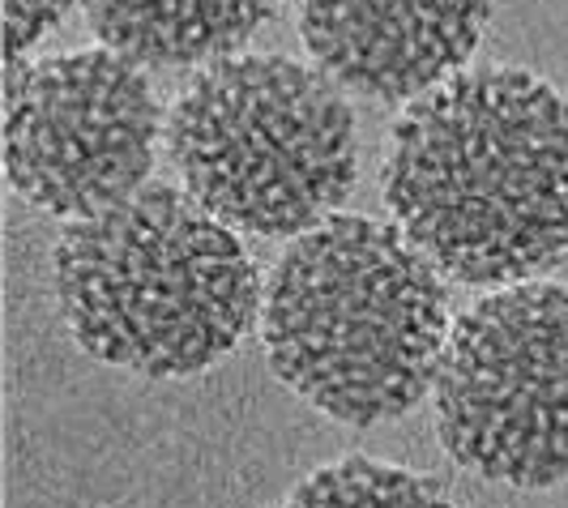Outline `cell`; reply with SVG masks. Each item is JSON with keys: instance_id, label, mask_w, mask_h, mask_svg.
<instances>
[{"instance_id": "obj_5", "label": "cell", "mask_w": 568, "mask_h": 508, "mask_svg": "<svg viewBox=\"0 0 568 508\" xmlns=\"http://www.w3.org/2000/svg\"><path fill=\"white\" fill-rule=\"evenodd\" d=\"M436 436L462 470L539 491L568 479V286L513 283L449 329Z\"/></svg>"}, {"instance_id": "obj_8", "label": "cell", "mask_w": 568, "mask_h": 508, "mask_svg": "<svg viewBox=\"0 0 568 508\" xmlns=\"http://www.w3.org/2000/svg\"><path fill=\"white\" fill-rule=\"evenodd\" d=\"M90 30L145 69L231 57L274 18L278 0H78Z\"/></svg>"}, {"instance_id": "obj_6", "label": "cell", "mask_w": 568, "mask_h": 508, "mask_svg": "<svg viewBox=\"0 0 568 508\" xmlns=\"http://www.w3.org/2000/svg\"><path fill=\"white\" fill-rule=\"evenodd\" d=\"M168 115L145 64L115 48L4 69V175L43 214L90 219L150 184Z\"/></svg>"}, {"instance_id": "obj_7", "label": "cell", "mask_w": 568, "mask_h": 508, "mask_svg": "<svg viewBox=\"0 0 568 508\" xmlns=\"http://www.w3.org/2000/svg\"><path fill=\"white\" fill-rule=\"evenodd\" d=\"M300 39L338 85L410 103L475 57L491 0H295Z\"/></svg>"}, {"instance_id": "obj_10", "label": "cell", "mask_w": 568, "mask_h": 508, "mask_svg": "<svg viewBox=\"0 0 568 508\" xmlns=\"http://www.w3.org/2000/svg\"><path fill=\"white\" fill-rule=\"evenodd\" d=\"M73 0H4V60L18 64L69 18Z\"/></svg>"}, {"instance_id": "obj_1", "label": "cell", "mask_w": 568, "mask_h": 508, "mask_svg": "<svg viewBox=\"0 0 568 508\" xmlns=\"http://www.w3.org/2000/svg\"><path fill=\"white\" fill-rule=\"evenodd\" d=\"M385 205L454 283H530L568 253V99L526 69H462L398 115Z\"/></svg>"}, {"instance_id": "obj_4", "label": "cell", "mask_w": 568, "mask_h": 508, "mask_svg": "<svg viewBox=\"0 0 568 508\" xmlns=\"http://www.w3.org/2000/svg\"><path fill=\"white\" fill-rule=\"evenodd\" d=\"M180 184L231 231L304 235L359 180L355 112L316 64L231 52L197 69L168 115Z\"/></svg>"}, {"instance_id": "obj_2", "label": "cell", "mask_w": 568, "mask_h": 508, "mask_svg": "<svg viewBox=\"0 0 568 508\" xmlns=\"http://www.w3.org/2000/svg\"><path fill=\"white\" fill-rule=\"evenodd\" d=\"M440 270L398 223L329 214L274 261L261 342L278 380L346 427L402 419L449 342Z\"/></svg>"}, {"instance_id": "obj_3", "label": "cell", "mask_w": 568, "mask_h": 508, "mask_svg": "<svg viewBox=\"0 0 568 508\" xmlns=\"http://www.w3.org/2000/svg\"><path fill=\"white\" fill-rule=\"evenodd\" d=\"M52 278L85 355L154 380L227 359L265 299L240 235L171 184L73 219L57 240Z\"/></svg>"}, {"instance_id": "obj_9", "label": "cell", "mask_w": 568, "mask_h": 508, "mask_svg": "<svg viewBox=\"0 0 568 508\" xmlns=\"http://www.w3.org/2000/svg\"><path fill=\"white\" fill-rule=\"evenodd\" d=\"M278 508H454V500L427 475L376 457H342L313 470Z\"/></svg>"}]
</instances>
